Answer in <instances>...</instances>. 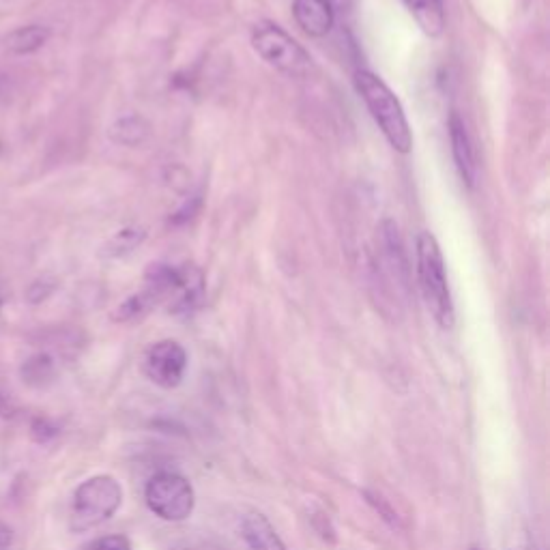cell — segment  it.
Instances as JSON below:
<instances>
[{
	"label": "cell",
	"instance_id": "5b68a950",
	"mask_svg": "<svg viewBox=\"0 0 550 550\" xmlns=\"http://www.w3.org/2000/svg\"><path fill=\"white\" fill-rule=\"evenodd\" d=\"M149 510L166 523H183L192 516L196 497L192 484L175 471H159L144 486Z\"/></svg>",
	"mask_w": 550,
	"mask_h": 550
},
{
	"label": "cell",
	"instance_id": "4fadbf2b",
	"mask_svg": "<svg viewBox=\"0 0 550 550\" xmlns=\"http://www.w3.org/2000/svg\"><path fill=\"white\" fill-rule=\"evenodd\" d=\"M149 134V127L138 117H127L112 125L110 138L119 144H127V147H136Z\"/></svg>",
	"mask_w": 550,
	"mask_h": 550
},
{
	"label": "cell",
	"instance_id": "277c9868",
	"mask_svg": "<svg viewBox=\"0 0 550 550\" xmlns=\"http://www.w3.org/2000/svg\"><path fill=\"white\" fill-rule=\"evenodd\" d=\"M252 46L260 59L288 78H308L314 74L312 56L275 22H258L252 31Z\"/></svg>",
	"mask_w": 550,
	"mask_h": 550
},
{
	"label": "cell",
	"instance_id": "ac0fdd59",
	"mask_svg": "<svg viewBox=\"0 0 550 550\" xmlns=\"http://www.w3.org/2000/svg\"><path fill=\"white\" fill-rule=\"evenodd\" d=\"M13 544V531L9 525L0 520V550H9Z\"/></svg>",
	"mask_w": 550,
	"mask_h": 550
},
{
	"label": "cell",
	"instance_id": "ba28073f",
	"mask_svg": "<svg viewBox=\"0 0 550 550\" xmlns=\"http://www.w3.org/2000/svg\"><path fill=\"white\" fill-rule=\"evenodd\" d=\"M450 140H452V155L456 168L460 172L462 181H465L469 187H475L477 183V157H475V149L471 136L467 132L465 123L454 112L450 117Z\"/></svg>",
	"mask_w": 550,
	"mask_h": 550
},
{
	"label": "cell",
	"instance_id": "52a82bcc",
	"mask_svg": "<svg viewBox=\"0 0 550 550\" xmlns=\"http://www.w3.org/2000/svg\"><path fill=\"white\" fill-rule=\"evenodd\" d=\"M293 16L297 26L310 37L329 35L336 20V9L327 0H295Z\"/></svg>",
	"mask_w": 550,
	"mask_h": 550
},
{
	"label": "cell",
	"instance_id": "9c48e42d",
	"mask_svg": "<svg viewBox=\"0 0 550 550\" xmlns=\"http://www.w3.org/2000/svg\"><path fill=\"white\" fill-rule=\"evenodd\" d=\"M241 535L250 550H288L269 518L260 512H248L241 518Z\"/></svg>",
	"mask_w": 550,
	"mask_h": 550
},
{
	"label": "cell",
	"instance_id": "5bb4252c",
	"mask_svg": "<svg viewBox=\"0 0 550 550\" xmlns=\"http://www.w3.org/2000/svg\"><path fill=\"white\" fill-rule=\"evenodd\" d=\"M364 497L372 505V508L379 512V516L385 520L389 527H394V529L402 527L398 512L392 508V503H389L383 495H379V492H374V490H364Z\"/></svg>",
	"mask_w": 550,
	"mask_h": 550
},
{
	"label": "cell",
	"instance_id": "8992f818",
	"mask_svg": "<svg viewBox=\"0 0 550 550\" xmlns=\"http://www.w3.org/2000/svg\"><path fill=\"white\" fill-rule=\"evenodd\" d=\"M142 370L149 376V381L162 389H175L181 385L187 370V353L175 340L155 342L151 349L144 353Z\"/></svg>",
	"mask_w": 550,
	"mask_h": 550
},
{
	"label": "cell",
	"instance_id": "9a60e30c",
	"mask_svg": "<svg viewBox=\"0 0 550 550\" xmlns=\"http://www.w3.org/2000/svg\"><path fill=\"white\" fill-rule=\"evenodd\" d=\"M59 437V426L48 417H33L31 422V439L39 445H46Z\"/></svg>",
	"mask_w": 550,
	"mask_h": 550
},
{
	"label": "cell",
	"instance_id": "ffe728a7",
	"mask_svg": "<svg viewBox=\"0 0 550 550\" xmlns=\"http://www.w3.org/2000/svg\"><path fill=\"white\" fill-rule=\"evenodd\" d=\"M9 95H11V80H9V76L0 74V101L9 99Z\"/></svg>",
	"mask_w": 550,
	"mask_h": 550
},
{
	"label": "cell",
	"instance_id": "8fae6325",
	"mask_svg": "<svg viewBox=\"0 0 550 550\" xmlns=\"http://www.w3.org/2000/svg\"><path fill=\"white\" fill-rule=\"evenodd\" d=\"M50 28L48 26H41V24H28V26H20L16 28V31H11L5 39H3V46L7 52L11 54H33L37 50H41L43 46H46L48 39H50Z\"/></svg>",
	"mask_w": 550,
	"mask_h": 550
},
{
	"label": "cell",
	"instance_id": "7c38bea8",
	"mask_svg": "<svg viewBox=\"0 0 550 550\" xmlns=\"http://www.w3.org/2000/svg\"><path fill=\"white\" fill-rule=\"evenodd\" d=\"M20 376L22 381L33 389L48 387L56 379V361L48 353H35L22 364Z\"/></svg>",
	"mask_w": 550,
	"mask_h": 550
},
{
	"label": "cell",
	"instance_id": "7a4b0ae2",
	"mask_svg": "<svg viewBox=\"0 0 550 550\" xmlns=\"http://www.w3.org/2000/svg\"><path fill=\"white\" fill-rule=\"evenodd\" d=\"M355 89L359 97L364 99L366 108L370 110L372 119L379 125L387 142L392 144L398 153L407 155L413 149V134L407 114H404L394 91L389 89L379 76L366 69H361L355 74Z\"/></svg>",
	"mask_w": 550,
	"mask_h": 550
},
{
	"label": "cell",
	"instance_id": "7402d4cb",
	"mask_svg": "<svg viewBox=\"0 0 550 550\" xmlns=\"http://www.w3.org/2000/svg\"><path fill=\"white\" fill-rule=\"evenodd\" d=\"M467 550H480V548H477V546H471V548H467Z\"/></svg>",
	"mask_w": 550,
	"mask_h": 550
},
{
	"label": "cell",
	"instance_id": "e0dca14e",
	"mask_svg": "<svg viewBox=\"0 0 550 550\" xmlns=\"http://www.w3.org/2000/svg\"><path fill=\"white\" fill-rule=\"evenodd\" d=\"M52 284H48L46 280H37L33 282L31 286H28V291H26V299L31 301V303H41L43 299H48V295L52 293Z\"/></svg>",
	"mask_w": 550,
	"mask_h": 550
},
{
	"label": "cell",
	"instance_id": "d6986e66",
	"mask_svg": "<svg viewBox=\"0 0 550 550\" xmlns=\"http://www.w3.org/2000/svg\"><path fill=\"white\" fill-rule=\"evenodd\" d=\"M13 415H16V407H13L11 400H7L5 396H0V417L9 419V417H13Z\"/></svg>",
	"mask_w": 550,
	"mask_h": 550
},
{
	"label": "cell",
	"instance_id": "2e32d148",
	"mask_svg": "<svg viewBox=\"0 0 550 550\" xmlns=\"http://www.w3.org/2000/svg\"><path fill=\"white\" fill-rule=\"evenodd\" d=\"M80 550H132V542L125 535H104V538H97Z\"/></svg>",
	"mask_w": 550,
	"mask_h": 550
},
{
	"label": "cell",
	"instance_id": "6da1fadb",
	"mask_svg": "<svg viewBox=\"0 0 550 550\" xmlns=\"http://www.w3.org/2000/svg\"><path fill=\"white\" fill-rule=\"evenodd\" d=\"M415 263H417V282L422 291L428 312L441 329H452L456 323L454 301L447 284L443 254L437 239L430 233H422L415 241Z\"/></svg>",
	"mask_w": 550,
	"mask_h": 550
},
{
	"label": "cell",
	"instance_id": "3957f363",
	"mask_svg": "<svg viewBox=\"0 0 550 550\" xmlns=\"http://www.w3.org/2000/svg\"><path fill=\"white\" fill-rule=\"evenodd\" d=\"M123 503V486L112 475H93L84 480L71 499L69 527L74 533L91 531L110 520Z\"/></svg>",
	"mask_w": 550,
	"mask_h": 550
},
{
	"label": "cell",
	"instance_id": "44dd1931",
	"mask_svg": "<svg viewBox=\"0 0 550 550\" xmlns=\"http://www.w3.org/2000/svg\"><path fill=\"white\" fill-rule=\"evenodd\" d=\"M327 3L334 9H349L353 5V0H327Z\"/></svg>",
	"mask_w": 550,
	"mask_h": 550
},
{
	"label": "cell",
	"instance_id": "30bf717a",
	"mask_svg": "<svg viewBox=\"0 0 550 550\" xmlns=\"http://www.w3.org/2000/svg\"><path fill=\"white\" fill-rule=\"evenodd\" d=\"M402 3L428 37L443 35L447 22L443 0H402Z\"/></svg>",
	"mask_w": 550,
	"mask_h": 550
},
{
	"label": "cell",
	"instance_id": "603a6c76",
	"mask_svg": "<svg viewBox=\"0 0 550 550\" xmlns=\"http://www.w3.org/2000/svg\"><path fill=\"white\" fill-rule=\"evenodd\" d=\"M0 306H3V295H0Z\"/></svg>",
	"mask_w": 550,
	"mask_h": 550
}]
</instances>
